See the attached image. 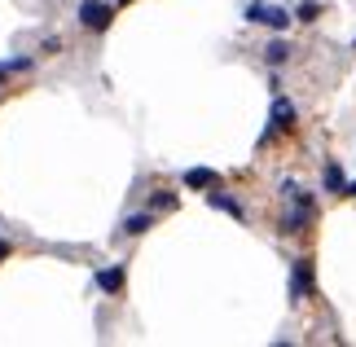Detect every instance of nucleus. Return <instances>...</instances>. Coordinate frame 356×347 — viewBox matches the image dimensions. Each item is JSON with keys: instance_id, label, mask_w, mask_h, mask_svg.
I'll list each match as a JSON object with an SVG mask.
<instances>
[{"instance_id": "f257e3e1", "label": "nucleus", "mask_w": 356, "mask_h": 347, "mask_svg": "<svg viewBox=\"0 0 356 347\" xmlns=\"http://www.w3.org/2000/svg\"><path fill=\"white\" fill-rule=\"evenodd\" d=\"M246 22H264L273 31H286V26H291V13L282 5H246Z\"/></svg>"}, {"instance_id": "f03ea898", "label": "nucleus", "mask_w": 356, "mask_h": 347, "mask_svg": "<svg viewBox=\"0 0 356 347\" xmlns=\"http://www.w3.org/2000/svg\"><path fill=\"white\" fill-rule=\"evenodd\" d=\"M111 18H115V9L106 5V0H84V5H79V22H84L88 31H106Z\"/></svg>"}, {"instance_id": "7ed1b4c3", "label": "nucleus", "mask_w": 356, "mask_h": 347, "mask_svg": "<svg viewBox=\"0 0 356 347\" xmlns=\"http://www.w3.org/2000/svg\"><path fill=\"white\" fill-rule=\"evenodd\" d=\"M312 290V259H295V299H304Z\"/></svg>"}, {"instance_id": "20e7f679", "label": "nucleus", "mask_w": 356, "mask_h": 347, "mask_svg": "<svg viewBox=\"0 0 356 347\" xmlns=\"http://www.w3.org/2000/svg\"><path fill=\"white\" fill-rule=\"evenodd\" d=\"M291 119H295V106L291 102H273V132H282V128H291Z\"/></svg>"}, {"instance_id": "39448f33", "label": "nucleus", "mask_w": 356, "mask_h": 347, "mask_svg": "<svg viewBox=\"0 0 356 347\" xmlns=\"http://www.w3.org/2000/svg\"><path fill=\"white\" fill-rule=\"evenodd\" d=\"M185 185H189V189H211V185H216V172H211V168H189V172H185Z\"/></svg>"}, {"instance_id": "423d86ee", "label": "nucleus", "mask_w": 356, "mask_h": 347, "mask_svg": "<svg viewBox=\"0 0 356 347\" xmlns=\"http://www.w3.org/2000/svg\"><path fill=\"white\" fill-rule=\"evenodd\" d=\"M264 58H268V62H273V66H282V62H286V58H291V45H286V40H273V45H268V49H264Z\"/></svg>"}, {"instance_id": "0eeeda50", "label": "nucleus", "mask_w": 356, "mask_h": 347, "mask_svg": "<svg viewBox=\"0 0 356 347\" xmlns=\"http://www.w3.org/2000/svg\"><path fill=\"white\" fill-rule=\"evenodd\" d=\"M325 189H334V193H343V189H348L343 168H339V163H330V168H325Z\"/></svg>"}, {"instance_id": "6e6552de", "label": "nucleus", "mask_w": 356, "mask_h": 347, "mask_svg": "<svg viewBox=\"0 0 356 347\" xmlns=\"http://www.w3.org/2000/svg\"><path fill=\"white\" fill-rule=\"evenodd\" d=\"M97 286H102V290H111V295H115V290L123 286V268H106V273H97Z\"/></svg>"}, {"instance_id": "1a4fd4ad", "label": "nucleus", "mask_w": 356, "mask_h": 347, "mask_svg": "<svg viewBox=\"0 0 356 347\" xmlns=\"http://www.w3.org/2000/svg\"><path fill=\"white\" fill-rule=\"evenodd\" d=\"M149 225H154V216H128V220H123V233H132V238H136V233H145Z\"/></svg>"}, {"instance_id": "9d476101", "label": "nucleus", "mask_w": 356, "mask_h": 347, "mask_svg": "<svg viewBox=\"0 0 356 347\" xmlns=\"http://www.w3.org/2000/svg\"><path fill=\"white\" fill-rule=\"evenodd\" d=\"M207 202H211V207H220V211H229V216H242V207H238L234 198H225V193H207Z\"/></svg>"}, {"instance_id": "9b49d317", "label": "nucleus", "mask_w": 356, "mask_h": 347, "mask_svg": "<svg viewBox=\"0 0 356 347\" xmlns=\"http://www.w3.org/2000/svg\"><path fill=\"white\" fill-rule=\"evenodd\" d=\"M317 13H321V5H317V0H304L295 18H299V22H317Z\"/></svg>"}, {"instance_id": "f8f14e48", "label": "nucleus", "mask_w": 356, "mask_h": 347, "mask_svg": "<svg viewBox=\"0 0 356 347\" xmlns=\"http://www.w3.org/2000/svg\"><path fill=\"white\" fill-rule=\"evenodd\" d=\"M154 207H163V211H168V207H176V198H172V193H154Z\"/></svg>"}, {"instance_id": "ddd939ff", "label": "nucleus", "mask_w": 356, "mask_h": 347, "mask_svg": "<svg viewBox=\"0 0 356 347\" xmlns=\"http://www.w3.org/2000/svg\"><path fill=\"white\" fill-rule=\"evenodd\" d=\"M343 193H352V198H356V180H352V185H348V189H343Z\"/></svg>"}, {"instance_id": "4468645a", "label": "nucleus", "mask_w": 356, "mask_h": 347, "mask_svg": "<svg viewBox=\"0 0 356 347\" xmlns=\"http://www.w3.org/2000/svg\"><path fill=\"white\" fill-rule=\"evenodd\" d=\"M5 255H9V246H5V242H0V259H5Z\"/></svg>"}, {"instance_id": "2eb2a0df", "label": "nucleus", "mask_w": 356, "mask_h": 347, "mask_svg": "<svg viewBox=\"0 0 356 347\" xmlns=\"http://www.w3.org/2000/svg\"><path fill=\"white\" fill-rule=\"evenodd\" d=\"M115 5H128V0H115Z\"/></svg>"}]
</instances>
